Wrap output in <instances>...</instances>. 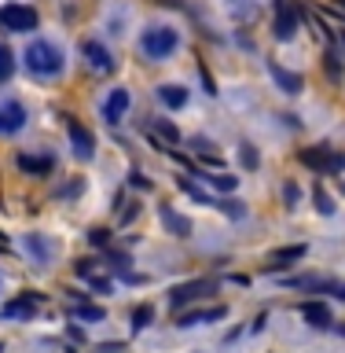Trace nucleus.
<instances>
[{"mask_svg": "<svg viewBox=\"0 0 345 353\" xmlns=\"http://www.w3.org/2000/svg\"><path fill=\"white\" fill-rule=\"evenodd\" d=\"M41 309V294H19L11 298V302H4V316L8 320H26Z\"/></svg>", "mask_w": 345, "mask_h": 353, "instance_id": "nucleus-10", "label": "nucleus"}, {"mask_svg": "<svg viewBox=\"0 0 345 353\" xmlns=\"http://www.w3.org/2000/svg\"><path fill=\"white\" fill-rule=\"evenodd\" d=\"M158 99L165 107H184L187 103V88L184 85H162L158 88Z\"/></svg>", "mask_w": 345, "mask_h": 353, "instance_id": "nucleus-18", "label": "nucleus"}, {"mask_svg": "<svg viewBox=\"0 0 345 353\" xmlns=\"http://www.w3.org/2000/svg\"><path fill=\"white\" fill-rule=\"evenodd\" d=\"M297 258H305V247H283L269 258V269H286V265L297 261Z\"/></svg>", "mask_w": 345, "mask_h": 353, "instance_id": "nucleus-19", "label": "nucleus"}, {"mask_svg": "<svg viewBox=\"0 0 345 353\" xmlns=\"http://www.w3.org/2000/svg\"><path fill=\"white\" fill-rule=\"evenodd\" d=\"M107 236H110L107 228H96V232H92V243H96V247H103V243H107Z\"/></svg>", "mask_w": 345, "mask_h": 353, "instance_id": "nucleus-27", "label": "nucleus"}, {"mask_svg": "<svg viewBox=\"0 0 345 353\" xmlns=\"http://www.w3.org/2000/svg\"><path fill=\"white\" fill-rule=\"evenodd\" d=\"M70 143H74L77 159H92L96 154V137L81 125V121H70Z\"/></svg>", "mask_w": 345, "mask_h": 353, "instance_id": "nucleus-11", "label": "nucleus"}, {"mask_svg": "<svg viewBox=\"0 0 345 353\" xmlns=\"http://www.w3.org/2000/svg\"><path fill=\"white\" fill-rule=\"evenodd\" d=\"M162 225L169 228V232H176V236H191V221L187 217H180V214H173V210H162Z\"/></svg>", "mask_w": 345, "mask_h": 353, "instance_id": "nucleus-20", "label": "nucleus"}, {"mask_svg": "<svg viewBox=\"0 0 345 353\" xmlns=\"http://www.w3.org/2000/svg\"><path fill=\"white\" fill-rule=\"evenodd\" d=\"M224 313H228L224 305H209V309H198V313H184L180 320H176V324H180V327H195V324H209V320H220Z\"/></svg>", "mask_w": 345, "mask_h": 353, "instance_id": "nucleus-14", "label": "nucleus"}, {"mask_svg": "<svg viewBox=\"0 0 345 353\" xmlns=\"http://www.w3.org/2000/svg\"><path fill=\"white\" fill-rule=\"evenodd\" d=\"M26 66L41 77H59L63 74V52L52 41H33L26 48Z\"/></svg>", "mask_w": 345, "mask_h": 353, "instance_id": "nucleus-1", "label": "nucleus"}, {"mask_svg": "<svg viewBox=\"0 0 345 353\" xmlns=\"http://www.w3.org/2000/svg\"><path fill=\"white\" fill-rule=\"evenodd\" d=\"M302 162L305 165H313V170H324V173H335V170H342L345 165V159L342 154H331L327 148H309V151H302Z\"/></svg>", "mask_w": 345, "mask_h": 353, "instance_id": "nucleus-9", "label": "nucleus"}, {"mask_svg": "<svg viewBox=\"0 0 345 353\" xmlns=\"http://www.w3.org/2000/svg\"><path fill=\"white\" fill-rule=\"evenodd\" d=\"M22 125H26V107H22L19 99H4V103H0V132L11 137V132H19Z\"/></svg>", "mask_w": 345, "mask_h": 353, "instance_id": "nucleus-6", "label": "nucleus"}, {"mask_svg": "<svg viewBox=\"0 0 345 353\" xmlns=\"http://www.w3.org/2000/svg\"><path fill=\"white\" fill-rule=\"evenodd\" d=\"M11 70H15V59H11V48L8 44H0V81H8Z\"/></svg>", "mask_w": 345, "mask_h": 353, "instance_id": "nucleus-22", "label": "nucleus"}, {"mask_svg": "<svg viewBox=\"0 0 345 353\" xmlns=\"http://www.w3.org/2000/svg\"><path fill=\"white\" fill-rule=\"evenodd\" d=\"M202 176L213 188H220V192H231V188H236V176H228V173H202Z\"/></svg>", "mask_w": 345, "mask_h": 353, "instance_id": "nucleus-23", "label": "nucleus"}, {"mask_svg": "<svg viewBox=\"0 0 345 353\" xmlns=\"http://www.w3.org/2000/svg\"><path fill=\"white\" fill-rule=\"evenodd\" d=\"M70 313H74L77 320H103V309H99V305H88V302H85V305H74Z\"/></svg>", "mask_w": 345, "mask_h": 353, "instance_id": "nucleus-21", "label": "nucleus"}, {"mask_svg": "<svg viewBox=\"0 0 345 353\" xmlns=\"http://www.w3.org/2000/svg\"><path fill=\"white\" fill-rule=\"evenodd\" d=\"M242 162H247L250 170H253V165H258V154H253V148H250V143H242Z\"/></svg>", "mask_w": 345, "mask_h": 353, "instance_id": "nucleus-25", "label": "nucleus"}, {"mask_svg": "<svg viewBox=\"0 0 345 353\" xmlns=\"http://www.w3.org/2000/svg\"><path fill=\"white\" fill-rule=\"evenodd\" d=\"M283 195H286V203H297V184H286Z\"/></svg>", "mask_w": 345, "mask_h": 353, "instance_id": "nucleus-28", "label": "nucleus"}, {"mask_svg": "<svg viewBox=\"0 0 345 353\" xmlns=\"http://www.w3.org/2000/svg\"><path fill=\"white\" fill-rule=\"evenodd\" d=\"M213 287H217V280H195V283H184V287H176V291L169 294V305H173V309H180V305H187V302H195V298L209 294Z\"/></svg>", "mask_w": 345, "mask_h": 353, "instance_id": "nucleus-8", "label": "nucleus"}, {"mask_svg": "<svg viewBox=\"0 0 345 353\" xmlns=\"http://www.w3.org/2000/svg\"><path fill=\"white\" fill-rule=\"evenodd\" d=\"M313 199H316V210H320V214H327V217L335 214V203H331V195L324 192V188H316V195H313Z\"/></svg>", "mask_w": 345, "mask_h": 353, "instance_id": "nucleus-24", "label": "nucleus"}, {"mask_svg": "<svg viewBox=\"0 0 345 353\" xmlns=\"http://www.w3.org/2000/svg\"><path fill=\"white\" fill-rule=\"evenodd\" d=\"M176 44H180V37H176L173 26H147L143 37H140V52L158 63V59H165V55L176 52Z\"/></svg>", "mask_w": 345, "mask_h": 353, "instance_id": "nucleus-2", "label": "nucleus"}, {"mask_svg": "<svg viewBox=\"0 0 345 353\" xmlns=\"http://www.w3.org/2000/svg\"><path fill=\"white\" fill-rule=\"evenodd\" d=\"M342 44H345V30H342Z\"/></svg>", "mask_w": 345, "mask_h": 353, "instance_id": "nucleus-31", "label": "nucleus"}, {"mask_svg": "<svg viewBox=\"0 0 345 353\" xmlns=\"http://www.w3.org/2000/svg\"><path fill=\"white\" fill-rule=\"evenodd\" d=\"M297 26H302V15H297L294 0H275V37L280 41H291Z\"/></svg>", "mask_w": 345, "mask_h": 353, "instance_id": "nucleus-4", "label": "nucleus"}, {"mask_svg": "<svg viewBox=\"0 0 345 353\" xmlns=\"http://www.w3.org/2000/svg\"><path fill=\"white\" fill-rule=\"evenodd\" d=\"M125 110H129V92H125V88H114V92L103 99V118L114 125V121L125 118Z\"/></svg>", "mask_w": 345, "mask_h": 353, "instance_id": "nucleus-12", "label": "nucleus"}, {"mask_svg": "<svg viewBox=\"0 0 345 353\" xmlns=\"http://www.w3.org/2000/svg\"><path fill=\"white\" fill-rule=\"evenodd\" d=\"M77 276H81L85 283H92L96 291H107V287H110L107 276H99V272H96V261H77Z\"/></svg>", "mask_w": 345, "mask_h": 353, "instance_id": "nucleus-17", "label": "nucleus"}, {"mask_svg": "<svg viewBox=\"0 0 345 353\" xmlns=\"http://www.w3.org/2000/svg\"><path fill=\"white\" fill-rule=\"evenodd\" d=\"M19 170L33 173V176H44V173H52V159L48 154H19Z\"/></svg>", "mask_w": 345, "mask_h": 353, "instance_id": "nucleus-15", "label": "nucleus"}, {"mask_svg": "<svg viewBox=\"0 0 345 353\" xmlns=\"http://www.w3.org/2000/svg\"><path fill=\"white\" fill-rule=\"evenodd\" d=\"M335 8H338V11H345V0H335Z\"/></svg>", "mask_w": 345, "mask_h": 353, "instance_id": "nucleus-29", "label": "nucleus"}, {"mask_svg": "<svg viewBox=\"0 0 345 353\" xmlns=\"http://www.w3.org/2000/svg\"><path fill=\"white\" fill-rule=\"evenodd\" d=\"M338 331H342V335H345V324H342V327H338Z\"/></svg>", "mask_w": 345, "mask_h": 353, "instance_id": "nucleus-30", "label": "nucleus"}, {"mask_svg": "<svg viewBox=\"0 0 345 353\" xmlns=\"http://www.w3.org/2000/svg\"><path fill=\"white\" fill-rule=\"evenodd\" d=\"M143 132H147V140L158 151H173V143L180 140V132H176V125H169V121H147Z\"/></svg>", "mask_w": 345, "mask_h": 353, "instance_id": "nucleus-7", "label": "nucleus"}, {"mask_svg": "<svg viewBox=\"0 0 345 353\" xmlns=\"http://www.w3.org/2000/svg\"><path fill=\"white\" fill-rule=\"evenodd\" d=\"M81 55H85V66L96 74H114V66H118V59L99 41H81Z\"/></svg>", "mask_w": 345, "mask_h": 353, "instance_id": "nucleus-5", "label": "nucleus"}, {"mask_svg": "<svg viewBox=\"0 0 345 353\" xmlns=\"http://www.w3.org/2000/svg\"><path fill=\"white\" fill-rule=\"evenodd\" d=\"M132 320H136V327H143V324L151 320V309H147V305H143V309H136V313H132Z\"/></svg>", "mask_w": 345, "mask_h": 353, "instance_id": "nucleus-26", "label": "nucleus"}, {"mask_svg": "<svg viewBox=\"0 0 345 353\" xmlns=\"http://www.w3.org/2000/svg\"><path fill=\"white\" fill-rule=\"evenodd\" d=\"M269 74L275 77V81H280V88H283V92H302V88H305V77L302 74H291V70H283V66L280 63H269Z\"/></svg>", "mask_w": 345, "mask_h": 353, "instance_id": "nucleus-13", "label": "nucleus"}, {"mask_svg": "<svg viewBox=\"0 0 345 353\" xmlns=\"http://www.w3.org/2000/svg\"><path fill=\"white\" fill-rule=\"evenodd\" d=\"M37 8H30V4H19V0H11V4L0 8V26L11 30V33H26V30H37Z\"/></svg>", "mask_w": 345, "mask_h": 353, "instance_id": "nucleus-3", "label": "nucleus"}, {"mask_svg": "<svg viewBox=\"0 0 345 353\" xmlns=\"http://www.w3.org/2000/svg\"><path fill=\"white\" fill-rule=\"evenodd\" d=\"M302 316H305L313 327H320V331L331 327V309H327L324 302H305V305H302Z\"/></svg>", "mask_w": 345, "mask_h": 353, "instance_id": "nucleus-16", "label": "nucleus"}]
</instances>
